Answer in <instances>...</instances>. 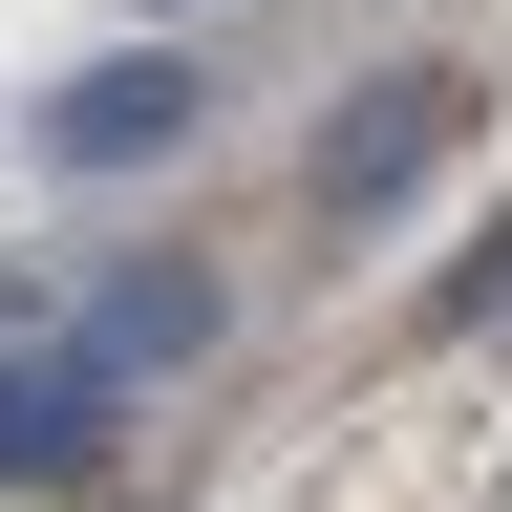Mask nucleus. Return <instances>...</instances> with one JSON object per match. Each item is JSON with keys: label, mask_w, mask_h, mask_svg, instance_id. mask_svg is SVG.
<instances>
[{"label": "nucleus", "mask_w": 512, "mask_h": 512, "mask_svg": "<svg viewBox=\"0 0 512 512\" xmlns=\"http://www.w3.org/2000/svg\"><path fill=\"white\" fill-rule=\"evenodd\" d=\"M192 43H107L86 86H43V171H150V150H192Z\"/></svg>", "instance_id": "f03ea898"}, {"label": "nucleus", "mask_w": 512, "mask_h": 512, "mask_svg": "<svg viewBox=\"0 0 512 512\" xmlns=\"http://www.w3.org/2000/svg\"><path fill=\"white\" fill-rule=\"evenodd\" d=\"M491 320H512V214H491V235L427 278V342H491Z\"/></svg>", "instance_id": "39448f33"}, {"label": "nucleus", "mask_w": 512, "mask_h": 512, "mask_svg": "<svg viewBox=\"0 0 512 512\" xmlns=\"http://www.w3.org/2000/svg\"><path fill=\"white\" fill-rule=\"evenodd\" d=\"M107 470V363H0V491H86Z\"/></svg>", "instance_id": "7ed1b4c3"}, {"label": "nucleus", "mask_w": 512, "mask_h": 512, "mask_svg": "<svg viewBox=\"0 0 512 512\" xmlns=\"http://www.w3.org/2000/svg\"><path fill=\"white\" fill-rule=\"evenodd\" d=\"M470 128H491V64H363V86L299 128V192L363 235V214H406V192H427L448 150H470Z\"/></svg>", "instance_id": "f257e3e1"}, {"label": "nucleus", "mask_w": 512, "mask_h": 512, "mask_svg": "<svg viewBox=\"0 0 512 512\" xmlns=\"http://www.w3.org/2000/svg\"><path fill=\"white\" fill-rule=\"evenodd\" d=\"M192 342H214V278H192V256H128V278L86 299V363L128 384V363H192Z\"/></svg>", "instance_id": "20e7f679"}, {"label": "nucleus", "mask_w": 512, "mask_h": 512, "mask_svg": "<svg viewBox=\"0 0 512 512\" xmlns=\"http://www.w3.org/2000/svg\"><path fill=\"white\" fill-rule=\"evenodd\" d=\"M150 22H171V0H150Z\"/></svg>", "instance_id": "423d86ee"}]
</instances>
